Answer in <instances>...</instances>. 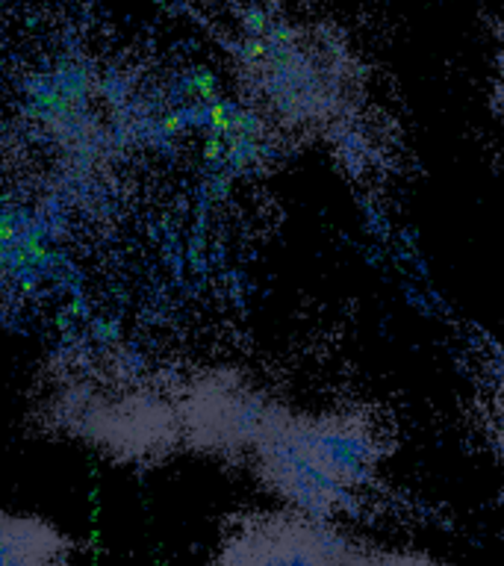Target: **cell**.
<instances>
[{"mask_svg": "<svg viewBox=\"0 0 504 566\" xmlns=\"http://www.w3.org/2000/svg\"><path fill=\"white\" fill-rule=\"evenodd\" d=\"M475 401L480 410V428L487 434V443L504 464V345H492V351L480 363Z\"/></svg>", "mask_w": 504, "mask_h": 566, "instance_id": "7", "label": "cell"}, {"mask_svg": "<svg viewBox=\"0 0 504 566\" xmlns=\"http://www.w3.org/2000/svg\"><path fill=\"white\" fill-rule=\"evenodd\" d=\"M351 566H449L440 558L419 549H401V546H375V542H363L357 546Z\"/></svg>", "mask_w": 504, "mask_h": 566, "instance_id": "8", "label": "cell"}, {"mask_svg": "<svg viewBox=\"0 0 504 566\" xmlns=\"http://www.w3.org/2000/svg\"><path fill=\"white\" fill-rule=\"evenodd\" d=\"M219 44L236 98L271 136L322 148L369 177L398 127L377 98L375 65L334 15L298 0H189Z\"/></svg>", "mask_w": 504, "mask_h": 566, "instance_id": "1", "label": "cell"}, {"mask_svg": "<svg viewBox=\"0 0 504 566\" xmlns=\"http://www.w3.org/2000/svg\"><path fill=\"white\" fill-rule=\"evenodd\" d=\"M389 455L386 422L372 408L304 410L283 401L245 469L281 507L342 523L377 495Z\"/></svg>", "mask_w": 504, "mask_h": 566, "instance_id": "3", "label": "cell"}, {"mask_svg": "<svg viewBox=\"0 0 504 566\" xmlns=\"http://www.w3.org/2000/svg\"><path fill=\"white\" fill-rule=\"evenodd\" d=\"M27 419L42 436L74 443L121 469L147 472L183 455L177 372L121 342L53 351L33 378Z\"/></svg>", "mask_w": 504, "mask_h": 566, "instance_id": "2", "label": "cell"}, {"mask_svg": "<svg viewBox=\"0 0 504 566\" xmlns=\"http://www.w3.org/2000/svg\"><path fill=\"white\" fill-rule=\"evenodd\" d=\"M357 546L339 523L274 507L236 516L210 566H351Z\"/></svg>", "mask_w": 504, "mask_h": 566, "instance_id": "5", "label": "cell"}, {"mask_svg": "<svg viewBox=\"0 0 504 566\" xmlns=\"http://www.w3.org/2000/svg\"><path fill=\"white\" fill-rule=\"evenodd\" d=\"M492 51H490V80H487V107L504 133V18L492 21Z\"/></svg>", "mask_w": 504, "mask_h": 566, "instance_id": "9", "label": "cell"}, {"mask_svg": "<svg viewBox=\"0 0 504 566\" xmlns=\"http://www.w3.org/2000/svg\"><path fill=\"white\" fill-rule=\"evenodd\" d=\"M0 566H77V542L48 516L0 504Z\"/></svg>", "mask_w": 504, "mask_h": 566, "instance_id": "6", "label": "cell"}, {"mask_svg": "<svg viewBox=\"0 0 504 566\" xmlns=\"http://www.w3.org/2000/svg\"><path fill=\"white\" fill-rule=\"evenodd\" d=\"M283 401L239 366L215 363L177 372L183 455L245 466Z\"/></svg>", "mask_w": 504, "mask_h": 566, "instance_id": "4", "label": "cell"}]
</instances>
